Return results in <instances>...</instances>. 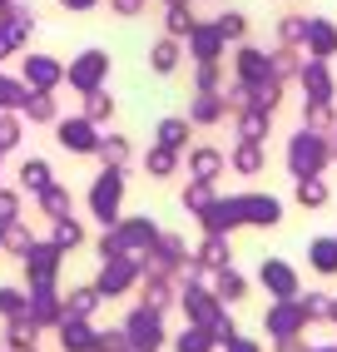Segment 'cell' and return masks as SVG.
Returning <instances> with one entry per match:
<instances>
[{
	"label": "cell",
	"mask_w": 337,
	"mask_h": 352,
	"mask_svg": "<svg viewBox=\"0 0 337 352\" xmlns=\"http://www.w3.org/2000/svg\"><path fill=\"white\" fill-rule=\"evenodd\" d=\"M159 69H174V45H159V60H154Z\"/></svg>",
	"instance_id": "1"
},
{
	"label": "cell",
	"mask_w": 337,
	"mask_h": 352,
	"mask_svg": "<svg viewBox=\"0 0 337 352\" xmlns=\"http://www.w3.org/2000/svg\"><path fill=\"white\" fill-rule=\"evenodd\" d=\"M25 184H45V164H25Z\"/></svg>",
	"instance_id": "2"
}]
</instances>
